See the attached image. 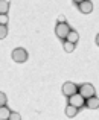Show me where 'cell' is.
<instances>
[{
    "label": "cell",
    "mask_w": 99,
    "mask_h": 120,
    "mask_svg": "<svg viewBox=\"0 0 99 120\" xmlns=\"http://www.w3.org/2000/svg\"><path fill=\"white\" fill-rule=\"evenodd\" d=\"M11 56H12V59H14L15 62H18V64L28 61V52L23 49V47H17V49H14L12 53H11Z\"/></svg>",
    "instance_id": "1"
},
{
    "label": "cell",
    "mask_w": 99,
    "mask_h": 120,
    "mask_svg": "<svg viewBox=\"0 0 99 120\" xmlns=\"http://www.w3.org/2000/svg\"><path fill=\"white\" fill-rule=\"evenodd\" d=\"M78 93V87H76L73 82H70V81H67L63 84V94L67 97H70V96H73V94H76Z\"/></svg>",
    "instance_id": "5"
},
{
    "label": "cell",
    "mask_w": 99,
    "mask_h": 120,
    "mask_svg": "<svg viewBox=\"0 0 99 120\" xmlns=\"http://www.w3.org/2000/svg\"><path fill=\"white\" fill-rule=\"evenodd\" d=\"M95 41H96V44H98V46H99V34H98V35H96V38H95Z\"/></svg>",
    "instance_id": "18"
},
{
    "label": "cell",
    "mask_w": 99,
    "mask_h": 120,
    "mask_svg": "<svg viewBox=\"0 0 99 120\" xmlns=\"http://www.w3.org/2000/svg\"><path fill=\"white\" fill-rule=\"evenodd\" d=\"M79 11L82 12V14H90L91 11H93V3L90 2V0H84L82 3H79L78 5Z\"/></svg>",
    "instance_id": "6"
},
{
    "label": "cell",
    "mask_w": 99,
    "mask_h": 120,
    "mask_svg": "<svg viewBox=\"0 0 99 120\" xmlns=\"http://www.w3.org/2000/svg\"><path fill=\"white\" fill-rule=\"evenodd\" d=\"M9 9V2L8 0H0V14H6Z\"/></svg>",
    "instance_id": "12"
},
{
    "label": "cell",
    "mask_w": 99,
    "mask_h": 120,
    "mask_svg": "<svg viewBox=\"0 0 99 120\" xmlns=\"http://www.w3.org/2000/svg\"><path fill=\"white\" fill-rule=\"evenodd\" d=\"M58 23H66V17L64 15H59L58 17Z\"/></svg>",
    "instance_id": "17"
},
{
    "label": "cell",
    "mask_w": 99,
    "mask_h": 120,
    "mask_svg": "<svg viewBox=\"0 0 99 120\" xmlns=\"http://www.w3.org/2000/svg\"><path fill=\"white\" fill-rule=\"evenodd\" d=\"M78 93L81 94L82 97H85V99H88V97H93L95 94H96V90H95V87L91 84H82L81 87H79Z\"/></svg>",
    "instance_id": "2"
},
{
    "label": "cell",
    "mask_w": 99,
    "mask_h": 120,
    "mask_svg": "<svg viewBox=\"0 0 99 120\" xmlns=\"http://www.w3.org/2000/svg\"><path fill=\"white\" fill-rule=\"evenodd\" d=\"M11 109L8 106H0V120H9V116H11Z\"/></svg>",
    "instance_id": "8"
},
{
    "label": "cell",
    "mask_w": 99,
    "mask_h": 120,
    "mask_svg": "<svg viewBox=\"0 0 99 120\" xmlns=\"http://www.w3.org/2000/svg\"><path fill=\"white\" fill-rule=\"evenodd\" d=\"M75 46L76 44L70 43V41H67V40H64V43H63V49H64L67 53H72L73 50H75Z\"/></svg>",
    "instance_id": "11"
},
{
    "label": "cell",
    "mask_w": 99,
    "mask_h": 120,
    "mask_svg": "<svg viewBox=\"0 0 99 120\" xmlns=\"http://www.w3.org/2000/svg\"><path fill=\"white\" fill-rule=\"evenodd\" d=\"M66 40L70 41V43H73V44H76V43H78V40H79V34L76 32V30H70Z\"/></svg>",
    "instance_id": "9"
},
{
    "label": "cell",
    "mask_w": 99,
    "mask_h": 120,
    "mask_svg": "<svg viewBox=\"0 0 99 120\" xmlns=\"http://www.w3.org/2000/svg\"><path fill=\"white\" fill-rule=\"evenodd\" d=\"M69 105H73L76 108H82V106H85V97H82L79 93L73 94V96L69 97Z\"/></svg>",
    "instance_id": "4"
},
{
    "label": "cell",
    "mask_w": 99,
    "mask_h": 120,
    "mask_svg": "<svg viewBox=\"0 0 99 120\" xmlns=\"http://www.w3.org/2000/svg\"><path fill=\"white\" fill-rule=\"evenodd\" d=\"M85 106L88 109H98L99 108V97L93 96V97H88L87 102H85Z\"/></svg>",
    "instance_id": "7"
},
{
    "label": "cell",
    "mask_w": 99,
    "mask_h": 120,
    "mask_svg": "<svg viewBox=\"0 0 99 120\" xmlns=\"http://www.w3.org/2000/svg\"><path fill=\"white\" fill-rule=\"evenodd\" d=\"M6 35H8V27L5 24H0V40L6 38Z\"/></svg>",
    "instance_id": "13"
},
{
    "label": "cell",
    "mask_w": 99,
    "mask_h": 120,
    "mask_svg": "<svg viewBox=\"0 0 99 120\" xmlns=\"http://www.w3.org/2000/svg\"><path fill=\"white\" fill-rule=\"evenodd\" d=\"M9 120H21V116L18 114V112H11V116H9Z\"/></svg>",
    "instance_id": "16"
},
{
    "label": "cell",
    "mask_w": 99,
    "mask_h": 120,
    "mask_svg": "<svg viewBox=\"0 0 99 120\" xmlns=\"http://www.w3.org/2000/svg\"><path fill=\"white\" fill-rule=\"evenodd\" d=\"M6 100H8V97H6V94L0 91V106H5V105H6Z\"/></svg>",
    "instance_id": "15"
},
{
    "label": "cell",
    "mask_w": 99,
    "mask_h": 120,
    "mask_svg": "<svg viewBox=\"0 0 99 120\" xmlns=\"http://www.w3.org/2000/svg\"><path fill=\"white\" fill-rule=\"evenodd\" d=\"M8 21H9V17H8V14H0V24H8Z\"/></svg>",
    "instance_id": "14"
},
{
    "label": "cell",
    "mask_w": 99,
    "mask_h": 120,
    "mask_svg": "<svg viewBox=\"0 0 99 120\" xmlns=\"http://www.w3.org/2000/svg\"><path fill=\"white\" fill-rule=\"evenodd\" d=\"M78 114V108L76 106H73V105H67V108H66V116L67 117H75V116Z\"/></svg>",
    "instance_id": "10"
},
{
    "label": "cell",
    "mask_w": 99,
    "mask_h": 120,
    "mask_svg": "<svg viewBox=\"0 0 99 120\" xmlns=\"http://www.w3.org/2000/svg\"><path fill=\"white\" fill-rule=\"evenodd\" d=\"M70 30H72V29H70V26L67 23H58V24H56V27H55L56 37L61 38V40H66L67 38V35H69Z\"/></svg>",
    "instance_id": "3"
},
{
    "label": "cell",
    "mask_w": 99,
    "mask_h": 120,
    "mask_svg": "<svg viewBox=\"0 0 99 120\" xmlns=\"http://www.w3.org/2000/svg\"><path fill=\"white\" fill-rule=\"evenodd\" d=\"M73 2H75V3H78V5H79V3H82L84 0H73Z\"/></svg>",
    "instance_id": "19"
}]
</instances>
